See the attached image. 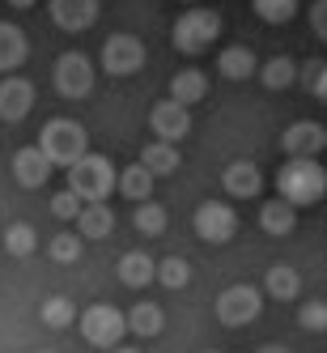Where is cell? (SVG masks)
<instances>
[{
  "instance_id": "obj_18",
  "label": "cell",
  "mask_w": 327,
  "mask_h": 353,
  "mask_svg": "<svg viewBox=\"0 0 327 353\" xmlns=\"http://www.w3.org/2000/svg\"><path fill=\"white\" fill-rule=\"evenodd\" d=\"M293 225H297V205H289L285 196L268 200V205L260 209V230H264V234H272V239L293 234Z\"/></svg>"
},
{
  "instance_id": "obj_30",
  "label": "cell",
  "mask_w": 327,
  "mask_h": 353,
  "mask_svg": "<svg viewBox=\"0 0 327 353\" xmlns=\"http://www.w3.org/2000/svg\"><path fill=\"white\" fill-rule=\"evenodd\" d=\"M81 247H85L81 230H77V234L64 230V234H56L52 243H47V256H52L56 264H77V260H81Z\"/></svg>"
},
{
  "instance_id": "obj_5",
  "label": "cell",
  "mask_w": 327,
  "mask_h": 353,
  "mask_svg": "<svg viewBox=\"0 0 327 353\" xmlns=\"http://www.w3.org/2000/svg\"><path fill=\"white\" fill-rule=\"evenodd\" d=\"M77 327H81L85 345H94V349H115L123 341V332H128V315L115 311V307H107V302H94V307H85L77 315Z\"/></svg>"
},
{
  "instance_id": "obj_16",
  "label": "cell",
  "mask_w": 327,
  "mask_h": 353,
  "mask_svg": "<svg viewBox=\"0 0 327 353\" xmlns=\"http://www.w3.org/2000/svg\"><path fill=\"white\" fill-rule=\"evenodd\" d=\"M77 230L85 243H98V239H107L115 230V209L107 205V200H85V209L77 213Z\"/></svg>"
},
{
  "instance_id": "obj_29",
  "label": "cell",
  "mask_w": 327,
  "mask_h": 353,
  "mask_svg": "<svg viewBox=\"0 0 327 353\" xmlns=\"http://www.w3.org/2000/svg\"><path fill=\"white\" fill-rule=\"evenodd\" d=\"M260 81H264L268 90H289V85L297 81V64H293L289 56H272V60L260 68Z\"/></svg>"
},
{
  "instance_id": "obj_20",
  "label": "cell",
  "mask_w": 327,
  "mask_h": 353,
  "mask_svg": "<svg viewBox=\"0 0 327 353\" xmlns=\"http://www.w3.org/2000/svg\"><path fill=\"white\" fill-rule=\"evenodd\" d=\"M154 179H158V174L149 170L145 162L123 166V170H119V196H123V200H132V205H140V200L154 196Z\"/></svg>"
},
{
  "instance_id": "obj_3",
  "label": "cell",
  "mask_w": 327,
  "mask_h": 353,
  "mask_svg": "<svg viewBox=\"0 0 327 353\" xmlns=\"http://www.w3.org/2000/svg\"><path fill=\"white\" fill-rule=\"evenodd\" d=\"M170 39H174V52H183V56L209 52L213 39H221V13L217 9H204V5H191L187 13H179Z\"/></svg>"
},
{
  "instance_id": "obj_27",
  "label": "cell",
  "mask_w": 327,
  "mask_h": 353,
  "mask_svg": "<svg viewBox=\"0 0 327 353\" xmlns=\"http://www.w3.org/2000/svg\"><path fill=\"white\" fill-rule=\"evenodd\" d=\"M34 247H39V234H34V225H30V221H13L9 230H5V251H9L13 260L34 256Z\"/></svg>"
},
{
  "instance_id": "obj_23",
  "label": "cell",
  "mask_w": 327,
  "mask_h": 353,
  "mask_svg": "<svg viewBox=\"0 0 327 353\" xmlns=\"http://www.w3.org/2000/svg\"><path fill=\"white\" fill-rule=\"evenodd\" d=\"M204 94H209V77L200 68H183V72L170 77V98H179V103H187V107L204 103Z\"/></svg>"
},
{
  "instance_id": "obj_19",
  "label": "cell",
  "mask_w": 327,
  "mask_h": 353,
  "mask_svg": "<svg viewBox=\"0 0 327 353\" xmlns=\"http://www.w3.org/2000/svg\"><path fill=\"white\" fill-rule=\"evenodd\" d=\"M30 56V43H26V30L21 26H9L0 21V72H17Z\"/></svg>"
},
{
  "instance_id": "obj_22",
  "label": "cell",
  "mask_w": 327,
  "mask_h": 353,
  "mask_svg": "<svg viewBox=\"0 0 327 353\" xmlns=\"http://www.w3.org/2000/svg\"><path fill=\"white\" fill-rule=\"evenodd\" d=\"M140 162L154 170L158 179H162V174H174V170H179V141H162V137L149 141L140 149Z\"/></svg>"
},
{
  "instance_id": "obj_37",
  "label": "cell",
  "mask_w": 327,
  "mask_h": 353,
  "mask_svg": "<svg viewBox=\"0 0 327 353\" xmlns=\"http://www.w3.org/2000/svg\"><path fill=\"white\" fill-rule=\"evenodd\" d=\"M13 9H30V5H39V0H9Z\"/></svg>"
},
{
  "instance_id": "obj_36",
  "label": "cell",
  "mask_w": 327,
  "mask_h": 353,
  "mask_svg": "<svg viewBox=\"0 0 327 353\" xmlns=\"http://www.w3.org/2000/svg\"><path fill=\"white\" fill-rule=\"evenodd\" d=\"M310 30H315V39L327 43V0H315L310 5Z\"/></svg>"
},
{
  "instance_id": "obj_7",
  "label": "cell",
  "mask_w": 327,
  "mask_h": 353,
  "mask_svg": "<svg viewBox=\"0 0 327 353\" xmlns=\"http://www.w3.org/2000/svg\"><path fill=\"white\" fill-rule=\"evenodd\" d=\"M191 230L204 243L221 247V243H230L238 234V213L225 205V200H204V205L196 209V217H191Z\"/></svg>"
},
{
  "instance_id": "obj_10",
  "label": "cell",
  "mask_w": 327,
  "mask_h": 353,
  "mask_svg": "<svg viewBox=\"0 0 327 353\" xmlns=\"http://www.w3.org/2000/svg\"><path fill=\"white\" fill-rule=\"evenodd\" d=\"M149 128L162 141H183L191 132V107L179 103V98H162V103H154V111H149Z\"/></svg>"
},
{
  "instance_id": "obj_2",
  "label": "cell",
  "mask_w": 327,
  "mask_h": 353,
  "mask_svg": "<svg viewBox=\"0 0 327 353\" xmlns=\"http://www.w3.org/2000/svg\"><path fill=\"white\" fill-rule=\"evenodd\" d=\"M39 145H43V154L52 158L56 166H64V170H68L77 158H85V154H89V132L81 128L77 119L56 115V119H47V123H43Z\"/></svg>"
},
{
  "instance_id": "obj_6",
  "label": "cell",
  "mask_w": 327,
  "mask_h": 353,
  "mask_svg": "<svg viewBox=\"0 0 327 353\" xmlns=\"http://www.w3.org/2000/svg\"><path fill=\"white\" fill-rule=\"evenodd\" d=\"M260 311H264V294L255 290V285H225L221 294H217V319L225 323V327H246V323H255L260 319Z\"/></svg>"
},
{
  "instance_id": "obj_26",
  "label": "cell",
  "mask_w": 327,
  "mask_h": 353,
  "mask_svg": "<svg viewBox=\"0 0 327 353\" xmlns=\"http://www.w3.org/2000/svg\"><path fill=\"white\" fill-rule=\"evenodd\" d=\"M132 221H136V230H140L145 239H158V234H166V225H170L166 209L158 205L154 196H149V200H140V209L132 213Z\"/></svg>"
},
{
  "instance_id": "obj_33",
  "label": "cell",
  "mask_w": 327,
  "mask_h": 353,
  "mask_svg": "<svg viewBox=\"0 0 327 353\" xmlns=\"http://www.w3.org/2000/svg\"><path fill=\"white\" fill-rule=\"evenodd\" d=\"M85 209V200L72 192V188H64V192H56L52 196V213L60 217V221H77V213Z\"/></svg>"
},
{
  "instance_id": "obj_17",
  "label": "cell",
  "mask_w": 327,
  "mask_h": 353,
  "mask_svg": "<svg viewBox=\"0 0 327 353\" xmlns=\"http://www.w3.org/2000/svg\"><path fill=\"white\" fill-rule=\"evenodd\" d=\"M217 72H221L225 81H246V77H255V72H260L255 52H251V47H242V43L221 47V56H217Z\"/></svg>"
},
{
  "instance_id": "obj_4",
  "label": "cell",
  "mask_w": 327,
  "mask_h": 353,
  "mask_svg": "<svg viewBox=\"0 0 327 353\" xmlns=\"http://www.w3.org/2000/svg\"><path fill=\"white\" fill-rule=\"evenodd\" d=\"M68 188L81 200H107L119 188V170L103 154H85V158H77L68 166Z\"/></svg>"
},
{
  "instance_id": "obj_14",
  "label": "cell",
  "mask_w": 327,
  "mask_h": 353,
  "mask_svg": "<svg viewBox=\"0 0 327 353\" xmlns=\"http://www.w3.org/2000/svg\"><path fill=\"white\" fill-rule=\"evenodd\" d=\"M221 188L230 192L234 200H255L264 192V174H260L255 162H230L221 170Z\"/></svg>"
},
{
  "instance_id": "obj_8",
  "label": "cell",
  "mask_w": 327,
  "mask_h": 353,
  "mask_svg": "<svg viewBox=\"0 0 327 353\" xmlns=\"http://www.w3.org/2000/svg\"><path fill=\"white\" fill-rule=\"evenodd\" d=\"M52 81H56V94L60 98H85L94 90V60L85 52H64L56 60Z\"/></svg>"
},
{
  "instance_id": "obj_1",
  "label": "cell",
  "mask_w": 327,
  "mask_h": 353,
  "mask_svg": "<svg viewBox=\"0 0 327 353\" xmlns=\"http://www.w3.org/2000/svg\"><path fill=\"white\" fill-rule=\"evenodd\" d=\"M276 192H281L289 205L306 209V205H319L327 196V170L315 162V158H289L276 174Z\"/></svg>"
},
{
  "instance_id": "obj_35",
  "label": "cell",
  "mask_w": 327,
  "mask_h": 353,
  "mask_svg": "<svg viewBox=\"0 0 327 353\" xmlns=\"http://www.w3.org/2000/svg\"><path fill=\"white\" fill-rule=\"evenodd\" d=\"M306 90L327 107V64H310V68H306Z\"/></svg>"
},
{
  "instance_id": "obj_9",
  "label": "cell",
  "mask_w": 327,
  "mask_h": 353,
  "mask_svg": "<svg viewBox=\"0 0 327 353\" xmlns=\"http://www.w3.org/2000/svg\"><path fill=\"white\" fill-rule=\"evenodd\" d=\"M145 64V43L136 34H111L103 43V72L111 77H132Z\"/></svg>"
},
{
  "instance_id": "obj_28",
  "label": "cell",
  "mask_w": 327,
  "mask_h": 353,
  "mask_svg": "<svg viewBox=\"0 0 327 353\" xmlns=\"http://www.w3.org/2000/svg\"><path fill=\"white\" fill-rule=\"evenodd\" d=\"M39 315H43V323L52 327V332H64V327H72V323H77V307H72V298H64V294L47 298Z\"/></svg>"
},
{
  "instance_id": "obj_31",
  "label": "cell",
  "mask_w": 327,
  "mask_h": 353,
  "mask_svg": "<svg viewBox=\"0 0 327 353\" xmlns=\"http://www.w3.org/2000/svg\"><path fill=\"white\" fill-rule=\"evenodd\" d=\"M158 281H162L166 290H183V285L191 281V264H187L183 256H166V260L158 264Z\"/></svg>"
},
{
  "instance_id": "obj_15",
  "label": "cell",
  "mask_w": 327,
  "mask_h": 353,
  "mask_svg": "<svg viewBox=\"0 0 327 353\" xmlns=\"http://www.w3.org/2000/svg\"><path fill=\"white\" fill-rule=\"evenodd\" d=\"M281 145H285V154H289V158H315L319 149H327L323 128H319L315 119H297V123H289L285 137H281Z\"/></svg>"
},
{
  "instance_id": "obj_24",
  "label": "cell",
  "mask_w": 327,
  "mask_h": 353,
  "mask_svg": "<svg viewBox=\"0 0 327 353\" xmlns=\"http://www.w3.org/2000/svg\"><path fill=\"white\" fill-rule=\"evenodd\" d=\"M264 290H268L276 302H293V298L302 294V276H297V268H289V264H272L268 276H264Z\"/></svg>"
},
{
  "instance_id": "obj_38",
  "label": "cell",
  "mask_w": 327,
  "mask_h": 353,
  "mask_svg": "<svg viewBox=\"0 0 327 353\" xmlns=\"http://www.w3.org/2000/svg\"><path fill=\"white\" fill-rule=\"evenodd\" d=\"M183 5H196V0H183Z\"/></svg>"
},
{
  "instance_id": "obj_39",
  "label": "cell",
  "mask_w": 327,
  "mask_h": 353,
  "mask_svg": "<svg viewBox=\"0 0 327 353\" xmlns=\"http://www.w3.org/2000/svg\"><path fill=\"white\" fill-rule=\"evenodd\" d=\"M323 141H327V128H323Z\"/></svg>"
},
{
  "instance_id": "obj_13",
  "label": "cell",
  "mask_w": 327,
  "mask_h": 353,
  "mask_svg": "<svg viewBox=\"0 0 327 353\" xmlns=\"http://www.w3.org/2000/svg\"><path fill=\"white\" fill-rule=\"evenodd\" d=\"M34 107V85L26 77H5L0 81V119L5 123H21Z\"/></svg>"
},
{
  "instance_id": "obj_11",
  "label": "cell",
  "mask_w": 327,
  "mask_h": 353,
  "mask_svg": "<svg viewBox=\"0 0 327 353\" xmlns=\"http://www.w3.org/2000/svg\"><path fill=\"white\" fill-rule=\"evenodd\" d=\"M52 158L43 154V145H26V149H17L13 154V179L26 188V192H34V188H43L47 179H52Z\"/></svg>"
},
{
  "instance_id": "obj_34",
  "label": "cell",
  "mask_w": 327,
  "mask_h": 353,
  "mask_svg": "<svg viewBox=\"0 0 327 353\" xmlns=\"http://www.w3.org/2000/svg\"><path fill=\"white\" fill-rule=\"evenodd\" d=\"M297 323L306 327V332H327V302H302Z\"/></svg>"
},
{
  "instance_id": "obj_12",
  "label": "cell",
  "mask_w": 327,
  "mask_h": 353,
  "mask_svg": "<svg viewBox=\"0 0 327 353\" xmlns=\"http://www.w3.org/2000/svg\"><path fill=\"white\" fill-rule=\"evenodd\" d=\"M52 21L64 34H81L98 21V0H52Z\"/></svg>"
},
{
  "instance_id": "obj_25",
  "label": "cell",
  "mask_w": 327,
  "mask_h": 353,
  "mask_svg": "<svg viewBox=\"0 0 327 353\" xmlns=\"http://www.w3.org/2000/svg\"><path fill=\"white\" fill-rule=\"evenodd\" d=\"M162 327H166V315L158 302H136L128 311V332H136V336H158Z\"/></svg>"
},
{
  "instance_id": "obj_21",
  "label": "cell",
  "mask_w": 327,
  "mask_h": 353,
  "mask_svg": "<svg viewBox=\"0 0 327 353\" xmlns=\"http://www.w3.org/2000/svg\"><path fill=\"white\" fill-rule=\"evenodd\" d=\"M119 281L128 290H145L149 281H158V264L145 251H128V256H119Z\"/></svg>"
},
{
  "instance_id": "obj_32",
  "label": "cell",
  "mask_w": 327,
  "mask_h": 353,
  "mask_svg": "<svg viewBox=\"0 0 327 353\" xmlns=\"http://www.w3.org/2000/svg\"><path fill=\"white\" fill-rule=\"evenodd\" d=\"M297 13V0H255V17L268 21V26H285Z\"/></svg>"
}]
</instances>
